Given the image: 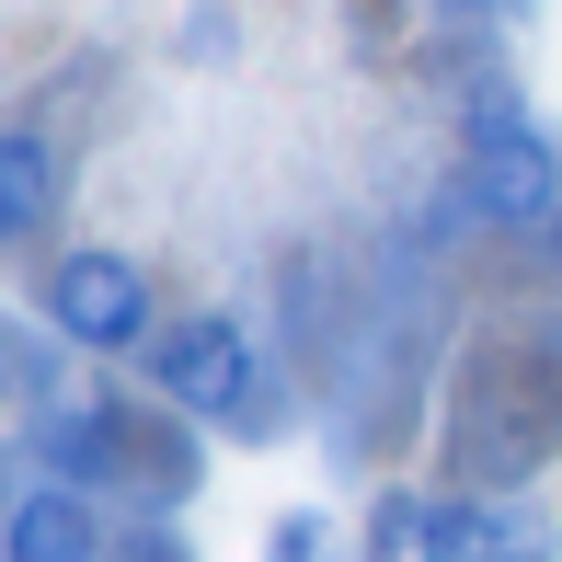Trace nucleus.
I'll return each instance as SVG.
<instances>
[{
  "instance_id": "obj_1",
  "label": "nucleus",
  "mask_w": 562,
  "mask_h": 562,
  "mask_svg": "<svg viewBox=\"0 0 562 562\" xmlns=\"http://www.w3.org/2000/svg\"><path fill=\"white\" fill-rule=\"evenodd\" d=\"M46 322H58L69 345H149V276L126 265V252H69L58 276H46Z\"/></svg>"
},
{
  "instance_id": "obj_2",
  "label": "nucleus",
  "mask_w": 562,
  "mask_h": 562,
  "mask_svg": "<svg viewBox=\"0 0 562 562\" xmlns=\"http://www.w3.org/2000/svg\"><path fill=\"white\" fill-rule=\"evenodd\" d=\"M471 218L494 229H551L562 218V149L540 126H482L471 149Z\"/></svg>"
},
{
  "instance_id": "obj_3",
  "label": "nucleus",
  "mask_w": 562,
  "mask_h": 562,
  "mask_svg": "<svg viewBox=\"0 0 562 562\" xmlns=\"http://www.w3.org/2000/svg\"><path fill=\"white\" fill-rule=\"evenodd\" d=\"M149 391L184 402V414H241L252 334H241V322H172V334H149Z\"/></svg>"
},
{
  "instance_id": "obj_4",
  "label": "nucleus",
  "mask_w": 562,
  "mask_h": 562,
  "mask_svg": "<svg viewBox=\"0 0 562 562\" xmlns=\"http://www.w3.org/2000/svg\"><path fill=\"white\" fill-rule=\"evenodd\" d=\"M0 562H104V528H92L81 482H35L0 528Z\"/></svg>"
},
{
  "instance_id": "obj_5",
  "label": "nucleus",
  "mask_w": 562,
  "mask_h": 562,
  "mask_svg": "<svg viewBox=\"0 0 562 562\" xmlns=\"http://www.w3.org/2000/svg\"><path fill=\"white\" fill-rule=\"evenodd\" d=\"M46 207H58V149L12 126V138H0V241L46 229Z\"/></svg>"
},
{
  "instance_id": "obj_6",
  "label": "nucleus",
  "mask_w": 562,
  "mask_h": 562,
  "mask_svg": "<svg viewBox=\"0 0 562 562\" xmlns=\"http://www.w3.org/2000/svg\"><path fill=\"white\" fill-rule=\"evenodd\" d=\"M402 551L414 562H494V517H471V505H402Z\"/></svg>"
},
{
  "instance_id": "obj_7",
  "label": "nucleus",
  "mask_w": 562,
  "mask_h": 562,
  "mask_svg": "<svg viewBox=\"0 0 562 562\" xmlns=\"http://www.w3.org/2000/svg\"><path fill=\"white\" fill-rule=\"evenodd\" d=\"M46 459H58V482H104V471H115V425L81 402V414L46 425Z\"/></svg>"
},
{
  "instance_id": "obj_8",
  "label": "nucleus",
  "mask_w": 562,
  "mask_h": 562,
  "mask_svg": "<svg viewBox=\"0 0 562 562\" xmlns=\"http://www.w3.org/2000/svg\"><path fill=\"white\" fill-rule=\"evenodd\" d=\"M0 391H12V345H0Z\"/></svg>"
}]
</instances>
